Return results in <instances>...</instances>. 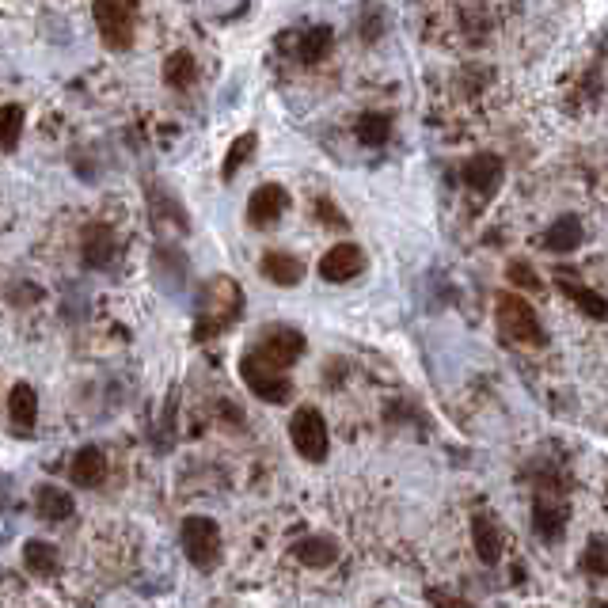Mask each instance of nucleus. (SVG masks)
Here are the masks:
<instances>
[{
	"mask_svg": "<svg viewBox=\"0 0 608 608\" xmlns=\"http://www.w3.org/2000/svg\"><path fill=\"white\" fill-rule=\"evenodd\" d=\"M430 601H434L437 608H472L468 601H449V593H441V589H434V593H430Z\"/></svg>",
	"mask_w": 608,
	"mask_h": 608,
	"instance_id": "nucleus-31",
	"label": "nucleus"
},
{
	"mask_svg": "<svg viewBox=\"0 0 608 608\" xmlns=\"http://www.w3.org/2000/svg\"><path fill=\"white\" fill-rule=\"evenodd\" d=\"M380 23H384V8H380L377 0H369V4H361V38H380Z\"/></svg>",
	"mask_w": 608,
	"mask_h": 608,
	"instance_id": "nucleus-28",
	"label": "nucleus"
},
{
	"mask_svg": "<svg viewBox=\"0 0 608 608\" xmlns=\"http://www.w3.org/2000/svg\"><path fill=\"white\" fill-rule=\"evenodd\" d=\"M251 152H255V133H244V137H236L232 141V149H228V156H225V179H232L236 171L244 168L247 160H251Z\"/></svg>",
	"mask_w": 608,
	"mask_h": 608,
	"instance_id": "nucleus-26",
	"label": "nucleus"
},
{
	"mask_svg": "<svg viewBox=\"0 0 608 608\" xmlns=\"http://www.w3.org/2000/svg\"><path fill=\"white\" fill-rule=\"evenodd\" d=\"M23 563H27V570H35V574H54L57 548L54 544H46V540H31V544L23 548Z\"/></svg>",
	"mask_w": 608,
	"mask_h": 608,
	"instance_id": "nucleus-24",
	"label": "nucleus"
},
{
	"mask_svg": "<svg viewBox=\"0 0 608 608\" xmlns=\"http://www.w3.org/2000/svg\"><path fill=\"white\" fill-rule=\"evenodd\" d=\"M316 213L323 217V225H346V221H342V213H339L335 206H331L327 198H320V202H316Z\"/></svg>",
	"mask_w": 608,
	"mask_h": 608,
	"instance_id": "nucleus-30",
	"label": "nucleus"
},
{
	"mask_svg": "<svg viewBox=\"0 0 608 608\" xmlns=\"http://www.w3.org/2000/svg\"><path fill=\"white\" fill-rule=\"evenodd\" d=\"M506 278H510L517 289H525V293H536L540 289V278H536V270L529 263H510L506 266Z\"/></svg>",
	"mask_w": 608,
	"mask_h": 608,
	"instance_id": "nucleus-29",
	"label": "nucleus"
},
{
	"mask_svg": "<svg viewBox=\"0 0 608 608\" xmlns=\"http://www.w3.org/2000/svg\"><path fill=\"white\" fill-rule=\"evenodd\" d=\"M354 133H358L361 145L380 149V145H388V137H392V118H388V114H361Z\"/></svg>",
	"mask_w": 608,
	"mask_h": 608,
	"instance_id": "nucleus-21",
	"label": "nucleus"
},
{
	"mask_svg": "<svg viewBox=\"0 0 608 608\" xmlns=\"http://www.w3.org/2000/svg\"><path fill=\"white\" fill-rule=\"evenodd\" d=\"M559 289L567 293L570 301L578 304L586 316H593V320H608V301L601 297V293H593L589 285L574 282V278H567V274H559Z\"/></svg>",
	"mask_w": 608,
	"mask_h": 608,
	"instance_id": "nucleus-18",
	"label": "nucleus"
},
{
	"mask_svg": "<svg viewBox=\"0 0 608 608\" xmlns=\"http://www.w3.org/2000/svg\"><path fill=\"white\" fill-rule=\"evenodd\" d=\"M365 270V251L358 244H335L320 259L323 282H354Z\"/></svg>",
	"mask_w": 608,
	"mask_h": 608,
	"instance_id": "nucleus-11",
	"label": "nucleus"
},
{
	"mask_svg": "<svg viewBox=\"0 0 608 608\" xmlns=\"http://www.w3.org/2000/svg\"><path fill=\"white\" fill-rule=\"evenodd\" d=\"M92 16L99 27V38L111 50H126L133 42V16H137V0H92Z\"/></svg>",
	"mask_w": 608,
	"mask_h": 608,
	"instance_id": "nucleus-4",
	"label": "nucleus"
},
{
	"mask_svg": "<svg viewBox=\"0 0 608 608\" xmlns=\"http://www.w3.org/2000/svg\"><path fill=\"white\" fill-rule=\"evenodd\" d=\"M76 487H99L103 479H107V456L103 449H95V445H84L80 453L73 456V468H69Z\"/></svg>",
	"mask_w": 608,
	"mask_h": 608,
	"instance_id": "nucleus-14",
	"label": "nucleus"
},
{
	"mask_svg": "<svg viewBox=\"0 0 608 608\" xmlns=\"http://www.w3.org/2000/svg\"><path fill=\"white\" fill-rule=\"evenodd\" d=\"M567 502L555 494L551 483H544L540 491H536V502H532V525L536 532L544 536V540H563V532H567Z\"/></svg>",
	"mask_w": 608,
	"mask_h": 608,
	"instance_id": "nucleus-7",
	"label": "nucleus"
},
{
	"mask_svg": "<svg viewBox=\"0 0 608 608\" xmlns=\"http://www.w3.org/2000/svg\"><path fill=\"white\" fill-rule=\"evenodd\" d=\"M164 80H168L175 92H183V88H190L194 80H198V65H194V57L190 54H171L168 65H164Z\"/></svg>",
	"mask_w": 608,
	"mask_h": 608,
	"instance_id": "nucleus-23",
	"label": "nucleus"
},
{
	"mask_svg": "<svg viewBox=\"0 0 608 608\" xmlns=\"http://www.w3.org/2000/svg\"><path fill=\"white\" fill-rule=\"evenodd\" d=\"M582 567L589 574H608V536H589L586 551H582Z\"/></svg>",
	"mask_w": 608,
	"mask_h": 608,
	"instance_id": "nucleus-27",
	"label": "nucleus"
},
{
	"mask_svg": "<svg viewBox=\"0 0 608 608\" xmlns=\"http://www.w3.org/2000/svg\"><path fill=\"white\" fill-rule=\"evenodd\" d=\"M255 350H259L266 361L289 369V365L304 354V335L301 331H293V327H270V331H263V339H259Z\"/></svg>",
	"mask_w": 608,
	"mask_h": 608,
	"instance_id": "nucleus-9",
	"label": "nucleus"
},
{
	"mask_svg": "<svg viewBox=\"0 0 608 608\" xmlns=\"http://www.w3.org/2000/svg\"><path fill=\"white\" fill-rule=\"evenodd\" d=\"M35 510L38 517H46V521H65V517L73 513V494L54 487V483H46V487L35 491Z\"/></svg>",
	"mask_w": 608,
	"mask_h": 608,
	"instance_id": "nucleus-19",
	"label": "nucleus"
},
{
	"mask_svg": "<svg viewBox=\"0 0 608 608\" xmlns=\"http://www.w3.org/2000/svg\"><path fill=\"white\" fill-rule=\"evenodd\" d=\"M259 270H263L266 282L274 285H297L304 278V263L297 255H289V251H266Z\"/></svg>",
	"mask_w": 608,
	"mask_h": 608,
	"instance_id": "nucleus-15",
	"label": "nucleus"
},
{
	"mask_svg": "<svg viewBox=\"0 0 608 608\" xmlns=\"http://www.w3.org/2000/svg\"><path fill=\"white\" fill-rule=\"evenodd\" d=\"M19 133H23V107H19V103H8V107L0 111V141H4L8 152L19 145Z\"/></svg>",
	"mask_w": 608,
	"mask_h": 608,
	"instance_id": "nucleus-25",
	"label": "nucleus"
},
{
	"mask_svg": "<svg viewBox=\"0 0 608 608\" xmlns=\"http://www.w3.org/2000/svg\"><path fill=\"white\" fill-rule=\"evenodd\" d=\"M240 377H244L247 388H251L259 399H266V403H285L289 392H293V384H289L282 365L266 361L259 350L244 354V361H240Z\"/></svg>",
	"mask_w": 608,
	"mask_h": 608,
	"instance_id": "nucleus-3",
	"label": "nucleus"
},
{
	"mask_svg": "<svg viewBox=\"0 0 608 608\" xmlns=\"http://www.w3.org/2000/svg\"><path fill=\"white\" fill-rule=\"evenodd\" d=\"M179 540H183L187 559L198 570H209L217 563V555H221V529H217L213 517H198V513L187 517L183 529H179Z\"/></svg>",
	"mask_w": 608,
	"mask_h": 608,
	"instance_id": "nucleus-5",
	"label": "nucleus"
},
{
	"mask_svg": "<svg viewBox=\"0 0 608 608\" xmlns=\"http://www.w3.org/2000/svg\"><path fill=\"white\" fill-rule=\"evenodd\" d=\"M285 209H289V190L278 187V183H263L247 198V221L255 228H270L282 221Z\"/></svg>",
	"mask_w": 608,
	"mask_h": 608,
	"instance_id": "nucleus-8",
	"label": "nucleus"
},
{
	"mask_svg": "<svg viewBox=\"0 0 608 608\" xmlns=\"http://www.w3.org/2000/svg\"><path fill=\"white\" fill-rule=\"evenodd\" d=\"M289 437L297 445V453L304 460H323L327 456V422L316 407H301L293 422H289Z\"/></svg>",
	"mask_w": 608,
	"mask_h": 608,
	"instance_id": "nucleus-6",
	"label": "nucleus"
},
{
	"mask_svg": "<svg viewBox=\"0 0 608 608\" xmlns=\"http://www.w3.org/2000/svg\"><path fill=\"white\" fill-rule=\"evenodd\" d=\"M498 327L510 342H521V346H544V327H540V316L532 312V304L521 297V293H498Z\"/></svg>",
	"mask_w": 608,
	"mask_h": 608,
	"instance_id": "nucleus-2",
	"label": "nucleus"
},
{
	"mask_svg": "<svg viewBox=\"0 0 608 608\" xmlns=\"http://www.w3.org/2000/svg\"><path fill=\"white\" fill-rule=\"evenodd\" d=\"M331 27H312V31H304L301 42H297V57H301L304 65H316V61H323L327 57V50H331Z\"/></svg>",
	"mask_w": 608,
	"mask_h": 608,
	"instance_id": "nucleus-22",
	"label": "nucleus"
},
{
	"mask_svg": "<svg viewBox=\"0 0 608 608\" xmlns=\"http://www.w3.org/2000/svg\"><path fill=\"white\" fill-rule=\"evenodd\" d=\"M472 540H475L479 559H483L487 567H494V563L502 559V532H498V525H494V517H487V513H475Z\"/></svg>",
	"mask_w": 608,
	"mask_h": 608,
	"instance_id": "nucleus-16",
	"label": "nucleus"
},
{
	"mask_svg": "<svg viewBox=\"0 0 608 608\" xmlns=\"http://www.w3.org/2000/svg\"><path fill=\"white\" fill-rule=\"evenodd\" d=\"M293 559L312 570H323L339 559V544L331 536H304V540L293 544Z\"/></svg>",
	"mask_w": 608,
	"mask_h": 608,
	"instance_id": "nucleus-12",
	"label": "nucleus"
},
{
	"mask_svg": "<svg viewBox=\"0 0 608 608\" xmlns=\"http://www.w3.org/2000/svg\"><path fill=\"white\" fill-rule=\"evenodd\" d=\"M502 175H506V164L498 156H491V152H479L472 160H464V168H460L464 187H472L475 194H487V198L502 187Z\"/></svg>",
	"mask_w": 608,
	"mask_h": 608,
	"instance_id": "nucleus-10",
	"label": "nucleus"
},
{
	"mask_svg": "<svg viewBox=\"0 0 608 608\" xmlns=\"http://www.w3.org/2000/svg\"><path fill=\"white\" fill-rule=\"evenodd\" d=\"M244 312V293L232 278H213L206 285V297H202V312H198V339H209L217 331H225L228 323H236V316Z\"/></svg>",
	"mask_w": 608,
	"mask_h": 608,
	"instance_id": "nucleus-1",
	"label": "nucleus"
},
{
	"mask_svg": "<svg viewBox=\"0 0 608 608\" xmlns=\"http://www.w3.org/2000/svg\"><path fill=\"white\" fill-rule=\"evenodd\" d=\"M84 263L95 266V270H103V266H111L114 251H118V244H114V232L107 225H88L84 228Z\"/></svg>",
	"mask_w": 608,
	"mask_h": 608,
	"instance_id": "nucleus-13",
	"label": "nucleus"
},
{
	"mask_svg": "<svg viewBox=\"0 0 608 608\" xmlns=\"http://www.w3.org/2000/svg\"><path fill=\"white\" fill-rule=\"evenodd\" d=\"M578 244H582V221H578V217H559V221L544 232V247L555 251V255H567V251H574Z\"/></svg>",
	"mask_w": 608,
	"mask_h": 608,
	"instance_id": "nucleus-20",
	"label": "nucleus"
},
{
	"mask_svg": "<svg viewBox=\"0 0 608 608\" xmlns=\"http://www.w3.org/2000/svg\"><path fill=\"white\" fill-rule=\"evenodd\" d=\"M8 415H12V426L16 430H31L38 418V396L31 384H12V392H8Z\"/></svg>",
	"mask_w": 608,
	"mask_h": 608,
	"instance_id": "nucleus-17",
	"label": "nucleus"
}]
</instances>
